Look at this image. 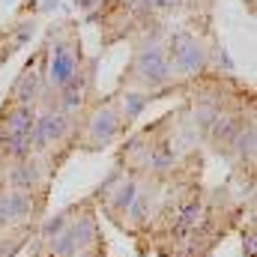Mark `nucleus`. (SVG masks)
<instances>
[{
    "label": "nucleus",
    "mask_w": 257,
    "mask_h": 257,
    "mask_svg": "<svg viewBox=\"0 0 257 257\" xmlns=\"http://www.w3.org/2000/svg\"><path fill=\"white\" fill-rule=\"evenodd\" d=\"M233 153L242 159V162H254V126L251 123H245L242 132L236 135V141H233Z\"/></svg>",
    "instance_id": "obj_10"
},
{
    "label": "nucleus",
    "mask_w": 257,
    "mask_h": 257,
    "mask_svg": "<svg viewBox=\"0 0 257 257\" xmlns=\"http://www.w3.org/2000/svg\"><path fill=\"white\" fill-rule=\"evenodd\" d=\"M42 78L33 72V66H27L21 75H18V81H15V87H12V105H36V99H39V93H42Z\"/></svg>",
    "instance_id": "obj_8"
},
{
    "label": "nucleus",
    "mask_w": 257,
    "mask_h": 257,
    "mask_svg": "<svg viewBox=\"0 0 257 257\" xmlns=\"http://www.w3.org/2000/svg\"><path fill=\"white\" fill-rule=\"evenodd\" d=\"M153 9H171V6H177L180 0H147Z\"/></svg>",
    "instance_id": "obj_13"
},
{
    "label": "nucleus",
    "mask_w": 257,
    "mask_h": 257,
    "mask_svg": "<svg viewBox=\"0 0 257 257\" xmlns=\"http://www.w3.org/2000/svg\"><path fill=\"white\" fill-rule=\"evenodd\" d=\"M123 132V114L117 105H102L87 123V150H102Z\"/></svg>",
    "instance_id": "obj_4"
},
{
    "label": "nucleus",
    "mask_w": 257,
    "mask_h": 257,
    "mask_svg": "<svg viewBox=\"0 0 257 257\" xmlns=\"http://www.w3.org/2000/svg\"><path fill=\"white\" fill-rule=\"evenodd\" d=\"M72 215V209H66V212H60V215H54V218H48L45 224H42V242H51L54 236H60L66 227H69V218Z\"/></svg>",
    "instance_id": "obj_12"
},
{
    "label": "nucleus",
    "mask_w": 257,
    "mask_h": 257,
    "mask_svg": "<svg viewBox=\"0 0 257 257\" xmlns=\"http://www.w3.org/2000/svg\"><path fill=\"white\" fill-rule=\"evenodd\" d=\"M33 123H36L33 105H9V111H3V117H0V126L6 128V135H30L33 138Z\"/></svg>",
    "instance_id": "obj_7"
},
{
    "label": "nucleus",
    "mask_w": 257,
    "mask_h": 257,
    "mask_svg": "<svg viewBox=\"0 0 257 257\" xmlns=\"http://www.w3.org/2000/svg\"><path fill=\"white\" fill-rule=\"evenodd\" d=\"M72 128V120L60 114V111H42L36 114V123H33V153H48L54 144H63L66 135Z\"/></svg>",
    "instance_id": "obj_3"
},
{
    "label": "nucleus",
    "mask_w": 257,
    "mask_h": 257,
    "mask_svg": "<svg viewBox=\"0 0 257 257\" xmlns=\"http://www.w3.org/2000/svg\"><path fill=\"white\" fill-rule=\"evenodd\" d=\"M78 72V57L69 45H57L54 48V57H51V66H48V87L60 90L72 81V75Z\"/></svg>",
    "instance_id": "obj_6"
},
{
    "label": "nucleus",
    "mask_w": 257,
    "mask_h": 257,
    "mask_svg": "<svg viewBox=\"0 0 257 257\" xmlns=\"http://www.w3.org/2000/svg\"><path fill=\"white\" fill-rule=\"evenodd\" d=\"M147 102H150V96H144V93H128L126 99H123V120H126V126L132 120L141 117V111L147 108Z\"/></svg>",
    "instance_id": "obj_11"
},
{
    "label": "nucleus",
    "mask_w": 257,
    "mask_h": 257,
    "mask_svg": "<svg viewBox=\"0 0 257 257\" xmlns=\"http://www.w3.org/2000/svg\"><path fill=\"white\" fill-rule=\"evenodd\" d=\"M242 126H245V123H242L239 117H224V114H221V117L212 123V128H209L206 135L212 138L215 150L221 153V150H230V147H233V141H236V135L242 132Z\"/></svg>",
    "instance_id": "obj_9"
},
{
    "label": "nucleus",
    "mask_w": 257,
    "mask_h": 257,
    "mask_svg": "<svg viewBox=\"0 0 257 257\" xmlns=\"http://www.w3.org/2000/svg\"><path fill=\"white\" fill-rule=\"evenodd\" d=\"M171 78H174V75H171L168 54H165V48H159V45L144 48V51L135 57V63H132V81L141 84V87H147V90H159V87H165Z\"/></svg>",
    "instance_id": "obj_2"
},
{
    "label": "nucleus",
    "mask_w": 257,
    "mask_h": 257,
    "mask_svg": "<svg viewBox=\"0 0 257 257\" xmlns=\"http://www.w3.org/2000/svg\"><path fill=\"white\" fill-rule=\"evenodd\" d=\"M81 9H90V6H96V3H102V0H75Z\"/></svg>",
    "instance_id": "obj_14"
},
{
    "label": "nucleus",
    "mask_w": 257,
    "mask_h": 257,
    "mask_svg": "<svg viewBox=\"0 0 257 257\" xmlns=\"http://www.w3.org/2000/svg\"><path fill=\"white\" fill-rule=\"evenodd\" d=\"M9 189L30 192V194L45 192V171L39 168V162L33 156L24 159V162H12V168H9Z\"/></svg>",
    "instance_id": "obj_5"
},
{
    "label": "nucleus",
    "mask_w": 257,
    "mask_h": 257,
    "mask_svg": "<svg viewBox=\"0 0 257 257\" xmlns=\"http://www.w3.org/2000/svg\"><path fill=\"white\" fill-rule=\"evenodd\" d=\"M168 63H171V75L177 72V75H197V72H203L206 69V51H203V45L194 39L192 33H186V30H180V33H174L171 36V45H168Z\"/></svg>",
    "instance_id": "obj_1"
}]
</instances>
